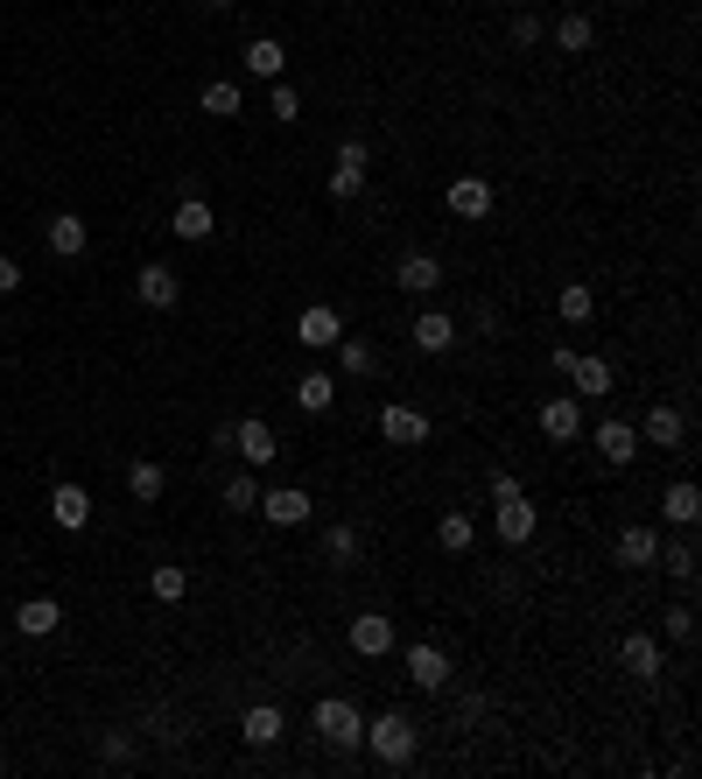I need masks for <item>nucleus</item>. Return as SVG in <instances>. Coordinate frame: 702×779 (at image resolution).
<instances>
[{
    "label": "nucleus",
    "mask_w": 702,
    "mask_h": 779,
    "mask_svg": "<svg viewBox=\"0 0 702 779\" xmlns=\"http://www.w3.org/2000/svg\"><path fill=\"white\" fill-rule=\"evenodd\" d=\"M379 435H387L393 450H414V443H429V422L414 408H379Z\"/></svg>",
    "instance_id": "nucleus-18"
},
{
    "label": "nucleus",
    "mask_w": 702,
    "mask_h": 779,
    "mask_svg": "<svg viewBox=\"0 0 702 779\" xmlns=\"http://www.w3.org/2000/svg\"><path fill=\"white\" fill-rule=\"evenodd\" d=\"M324 555H331L337 569H352V562H358V527H331V534H324Z\"/></svg>",
    "instance_id": "nucleus-37"
},
{
    "label": "nucleus",
    "mask_w": 702,
    "mask_h": 779,
    "mask_svg": "<svg viewBox=\"0 0 702 779\" xmlns=\"http://www.w3.org/2000/svg\"><path fill=\"white\" fill-rule=\"evenodd\" d=\"M148 591H155V604H183L190 597V576L176 562H155V576H148Z\"/></svg>",
    "instance_id": "nucleus-35"
},
{
    "label": "nucleus",
    "mask_w": 702,
    "mask_h": 779,
    "mask_svg": "<svg viewBox=\"0 0 702 779\" xmlns=\"http://www.w3.org/2000/svg\"><path fill=\"white\" fill-rule=\"evenodd\" d=\"M127 758H134V745H127V737L112 731V737H106V766H127Z\"/></svg>",
    "instance_id": "nucleus-44"
},
{
    "label": "nucleus",
    "mask_w": 702,
    "mask_h": 779,
    "mask_svg": "<svg viewBox=\"0 0 702 779\" xmlns=\"http://www.w3.org/2000/svg\"><path fill=\"white\" fill-rule=\"evenodd\" d=\"M414 351H429V358L457 351V316H443V310H422V316H414Z\"/></svg>",
    "instance_id": "nucleus-13"
},
{
    "label": "nucleus",
    "mask_w": 702,
    "mask_h": 779,
    "mask_svg": "<svg viewBox=\"0 0 702 779\" xmlns=\"http://www.w3.org/2000/svg\"><path fill=\"white\" fill-rule=\"evenodd\" d=\"M337 337H345V316H337L331 302H310V310L295 316V345H310V351H331Z\"/></svg>",
    "instance_id": "nucleus-4"
},
{
    "label": "nucleus",
    "mask_w": 702,
    "mask_h": 779,
    "mask_svg": "<svg viewBox=\"0 0 702 779\" xmlns=\"http://www.w3.org/2000/svg\"><path fill=\"white\" fill-rule=\"evenodd\" d=\"M239 64H246V78H268V85H274V78H281V64H289V50H281L274 35H253Z\"/></svg>",
    "instance_id": "nucleus-23"
},
{
    "label": "nucleus",
    "mask_w": 702,
    "mask_h": 779,
    "mask_svg": "<svg viewBox=\"0 0 702 779\" xmlns=\"http://www.w3.org/2000/svg\"><path fill=\"white\" fill-rule=\"evenodd\" d=\"M514 43H520V50L541 43V22H534V14H520V22H514Z\"/></svg>",
    "instance_id": "nucleus-42"
},
{
    "label": "nucleus",
    "mask_w": 702,
    "mask_h": 779,
    "mask_svg": "<svg viewBox=\"0 0 702 779\" xmlns=\"http://www.w3.org/2000/svg\"><path fill=\"white\" fill-rule=\"evenodd\" d=\"M197 106L212 112V120H233V112H239V85L233 78H212V85L197 91Z\"/></svg>",
    "instance_id": "nucleus-34"
},
{
    "label": "nucleus",
    "mask_w": 702,
    "mask_h": 779,
    "mask_svg": "<svg viewBox=\"0 0 702 779\" xmlns=\"http://www.w3.org/2000/svg\"><path fill=\"white\" fill-rule=\"evenodd\" d=\"M366 162H372V148H366V141H345V148H337V162H331V169H358V176H366Z\"/></svg>",
    "instance_id": "nucleus-40"
},
{
    "label": "nucleus",
    "mask_w": 702,
    "mask_h": 779,
    "mask_svg": "<svg viewBox=\"0 0 702 779\" xmlns=\"http://www.w3.org/2000/svg\"><path fill=\"white\" fill-rule=\"evenodd\" d=\"M555 310H562V323H591L597 316V289L591 281H569V289L555 295Z\"/></svg>",
    "instance_id": "nucleus-31"
},
{
    "label": "nucleus",
    "mask_w": 702,
    "mask_h": 779,
    "mask_svg": "<svg viewBox=\"0 0 702 779\" xmlns=\"http://www.w3.org/2000/svg\"><path fill=\"white\" fill-rule=\"evenodd\" d=\"M597 457L612 464V470H625V464L639 457V429L618 422V414H604V422H597Z\"/></svg>",
    "instance_id": "nucleus-9"
},
{
    "label": "nucleus",
    "mask_w": 702,
    "mask_h": 779,
    "mask_svg": "<svg viewBox=\"0 0 702 779\" xmlns=\"http://www.w3.org/2000/svg\"><path fill=\"white\" fill-rule=\"evenodd\" d=\"M639 443H654V450H681V443H689V414L668 408V401H654V408H647V422H639Z\"/></svg>",
    "instance_id": "nucleus-6"
},
{
    "label": "nucleus",
    "mask_w": 702,
    "mask_h": 779,
    "mask_svg": "<svg viewBox=\"0 0 702 779\" xmlns=\"http://www.w3.org/2000/svg\"><path fill=\"white\" fill-rule=\"evenodd\" d=\"M660 625H668V639H695V612H689V604H668Z\"/></svg>",
    "instance_id": "nucleus-39"
},
{
    "label": "nucleus",
    "mask_w": 702,
    "mask_h": 779,
    "mask_svg": "<svg viewBox=\"0 0 702 779\" xmlns=\"http://www.w3.org/2000/svg\"><path fill=\"white\" fill-rule=\"evenodd\" d=\"M310 724H316V737H324L331 751H358V737H366V716H358L345 695H324V702H316V716H310Z\"/></svg>",
    "instance_id": "nucleus-2"
},
{
    "label": "nucleus",
    "mask_w": 702,
    "mask_h": 779,
    "mask_svg": "<svg viewBox=\"0 0 702 779\" xmlns=\"http://www.w3.org/2000/svg\"><path fill=\"white\" fill-rule=\"evenodd\" d=\"M268 112H274V120H281V127H289V120H302V91H295V85H281V78H274V91H268Z\"/></svg>",
    "instance_id": "nucleus-38"
},
{
    "label": "nucleus",
    "mask_w": 702,
    "mask_h": 779,
    "mask_svg": "<svg viewBox=\"0 0 702 779\" xmlns=\"http://www.w3.org/2000/svg\"><path fill=\"white\" fill-rule=\"evenodd\" d=\"M358 745H366L379 766H414V745H422V731H414V716H408V710H379Z\"/></svg>",
    "instance_id": "nucleus-1"
},
{
    "label": "nucleus",
    "mask_w": 702,
    "mask_h": 779,
    "mask_svg": "<svg viewBox=\"0 0 702 779\" xmlns=\"http://www.w3.org/2000/svg\"><path fill=\"white\" fill-rule=\"evenodd\" d=\"M134 295H141V310H176L183 281H176V268H162V260H148V268L134 274Z\"/></svg>",
    "instance_id": "nucleus-8"
},
{
    "label": "nucleus",
    "mask_w": 702,
    "mask_h": 779,
    "mask_svg": "<svg viewBox=\"0 0 702 779\" xmlns=\"http://www.w3.org/2000/svg\"><path fill=\"white\" fill-rule=\"evenodd\" d=\"M331 401H337V379L331 372H302L295 379V408L302 414H331Z\"/></svg>",
    "instance_id": "nucleus-26"
},
{
    "label": "nucleus",
    "mask_w": 702,
    "mask_h": 779,
    "mask_svg": "<svg viewBox=\"0 0 702 779\" xmlns=\"http://www.w3.org/2000/svg\"><path fill=\"white\" fill-rule=\"evenodd\" d=\"M352 653H366V660H387V653H393V618H379V612L352 618Z\"/></svg>",
    "instance_id": "nucleus-17"
},
{
    "label": "nucleus",
    "mask_w": 702,
    "mask_h": 779,
    "mask_svg": "<svg viewBox=\"0 0 702 779\" xmlns=\"http://www.w3.org/2000/svg\"><path fill=\"white\" fill-rule=\"evenodd\" d=\"M541 435H548V443H576V435H583V401H576V393H548V401H541Z\"/></svg>",
    "instance_id": "nucleus-5"
},
{
    "label": "nucleus",
    "mask_w": 702,
    "mask_h": 779,
    "mask_svg": "<svg viewBox=\"0 0 702 779\" xmlns=\"http://www.w3.org/2000/svg\"><path fill=\"white\" fill-rule=\"evenodd\" d=\"M471 541H478V520H471L464 506H450L443 520H435V548H443V555H471Z\"/></svg>",
    "instance_id": "nucleus-22"
},
{
    "label": "nucleus",
    "mask_w": 702,
    "mask_h": 779,
    "mask_svg": "<svg viewBox=\"0 0 702 779\" xmlns=\"http://www.w3.org/2000/svg\"><path fill=\"white\" fill-rule=\"evenodd\" d=\"M218 506H225V512H253V506H260V485H253V470H233V478L218 485Z\"/></svg>",
    "instance_id": "nucleus-33"
},
{
    "label": "nucleus",
    "mask_w": 702,
    "mask_h": 779,
    "mask_svg": "<svg viewBox=\"0 0 702 779\" xmlns=\"http://www.w3.org/2000/svg\"><path fill=\"white\" fill-rule=\"evenodd\" d=\"M618 569H654V555H660V534L654 527H618Z\"/></svg>",
    "instance_id": "nucleus-20"
},
{
    "label": "nucleus",
    "mask_w": 702,
    "mask_h": 779,
    "mask_svg": "<svg viewBox=\"0 0 702 779\" xmlns=\"http://www.w3.org/2000/svg\"><path fill=\"white\" fill-rule=\"evenodd\" d=\"M212 8H218V14H225V8H239V0H212Z\"/></svg>",
    "instance_id": "nucleus-45"
},
{
    "label": "nucleus",
    "mask_w": 702,
    "mask_h": 779,
    "mask_svg": "<svg viewBox=\"0 0 702 779\" xmlns=\"http://www.w3.org/2000/svg\"><path fill=\"white\" fill-rule=\"evenodd\" d=\"M492 527H499V541H506V548H527V541H534V506H527V491H520V499H499Z\"/></svg>",
    "instance_id": "nucleus-14"
},
{
    "label": "nucleus",
    "mask_w": 702,
    "mask_h": 779,
    "mask_svg": "<svg viewBox=\"0 0 702 779\" xmlns=\"http://www.w3.org/2000/svg\"><path fill=\"white\" fill-rule=\"evenodd\" d=\"M281 731H289V716H281L274 702H253V710L239 716V737H246L253 751H274V745H281Z\"/></svg>",
    "instance_id": "nucleus-11"
},
{
    "label": "nucleus",
    "mask_w": 702,
    "mask_h": 779,
    "mask_svg": "<svg viewBox=\"0 0 702 779\" xmlns=\"http://www.w3.org/2000/svg\"><path fill=\"white\" fill-rule=\"evenodd\" d=\"M212 225H218V218H212V204H204L197 190H190V197L176 204V218H169V232H176V239H212Z\"/></svg>",
    "instance_id": "nucleus-25"
},
{
    "label": "nucleus",
    "mask_w": 702,
    "mask_h": 779,
    "mask_svg": "<svg viewBox=\"0 0 702 779\" xmlns=\"http://www.w3.org/2000/svg\"><path fill=\"white\" fill-rule=\"evenodd\" d=\"M50 520L64 527V534H78V527H91V491L85 485H50Z\"/></svg>",
    "instance_id": "nucleus-10"
},
{
    "label": "nucleus",
    "mask_w": 702,
    "mask_h": 779,
    "mask_svg": "<svg viewBox=\"0 0 702 779\" xmlns=\"http://www.w3.org/2000/svg\"><path fill=\"white\" fill-rule=\"evenodd\" d=\"M485 485H492V499H520V478H514V470H492Z\"/></svg>",
    "instance_id": "nucleus-41"
},
{
    "label": "nucleus",
    "mask_w": 702,
    "mask_h": 779,
    "mask_svg": "<svg viewBox=\"0 0 702 779\" xmlns=\"http://www.w3.org/2000/svg\"><path fill=\"white\" fill-rule=\"evenodd\" d=\"M0 772H8V758H0Z\"/></svg>",
    "instance_id": "nucleus-46"
},
{
    "label": "nucleus",
    "mask_w": 702,
    "mask_h": 779,
    "mask_svg": "<svg viewBox=\"0 0 702 779\" xmlns=\"http://www.w3.org/2000/svg\"><path fill=\"white\" fill-rule=\"evenodd\" d=\"M253 512H268L274 527H302V520L316 512V499H310L302 485H274V491H260V506H253Z\"/></svg>",
    "instance_id": "nucleus-7"
},
{
    "label": "nucleus",
    "mask_w": 702,
    "mask_h": 779,
    "mask_svg": "<svg viewBox=\"0 0 702 779\" xmlns=\"http://www.w3.org/2000/svg\"><path fill=\"white\" fill-rule=\"evenodd\" d=\"M591 43H597L591 14H562V22H555V50H562V56H583Z\"/></svg>",
    "instance_id": "nucleus-30"
},
{
    "label": "nucleus",
    "mask_w": 702,
    "mask_h": 779,
    "mask_svg": "<svg viewBox=\"0 0 702 779\" xmlns=\"http://www.w3.org/2000/svg\"><path fill=\"white\" fill-rule=\"evenodd\" d=\"M618 660H625V674H639V681H660V639H654V632H625Z\"/></svg>",
    "instance_id": "nucleus-21"
},
{
    "label": "nucleus",
    "mask_w": 702,
    "mask_h": 779,
    "mask_svg": "<svg viewBox=\"0 0 702 779\" xmlns=\"http://www.w3.org/2000/svg\"><path fill=\"white\" fill-rule=\"evenodd\" d=\"M660 569H668L674 583H695V541L689 534H674V541H660V555H654Z\"/></svg>",
    "instance_id": "nucleus-29"
},
{
    "label": "nucleus",
    "mask_w": 702,
    "mask_h": 779,
    "mask_svg": "<svg viewBox=\"0 0 702 779\" xmlns=\"http://www.w3.org/2000/svg\"><path fill=\"white\" fill-rule=\"evenodd\" d=\"M56 625H64V604H56V597H29V604H14V632H22V639H50Z\"/></svg>",
    "instance_id": "nucleus-15"
},
{
    "label": "nucleus",
    "mask_w": 702,
    "mask_h": 779,
    "mask_svg": "<svg viewBox=\"0 0 702 779\" xmlns=\"http://www.w3.org/2000/svg\"><path fill=\"white\" fill-rule=\"evenodd\" d=\"M393 281H401L408 295H435V289H443V260H435V253H408L401 268H393Z\"/></svg>",
    "instance_id": "nucleus-19"
},
{
    "label": "nucleus",
    "mask_w": 702,
    "mask_h": 779,
    "mask_svg": "<svg viewBox=\"0 0 702 779\" xmlns=\"http://www.w3.org/2000/svg\"><path fill=\"white\" fill-rule=\"evenodd\" d=\"M14 289H22V260L0 253V295H14Z\"/></svg>",
    "instance_id": "nucleus-43"
},
{
    "label": "nucleus",
    "mask_w": 702,
    "mask_h": 779,
    "mask_svg": "<svg viewBox=\"0 0 702 779\" xmlns=\"http://www.w3.org/2000/svg\"><path fill=\"white\" fill-rule=\"evenodd\" d=\"M660 512H668L674 527H695V520H702V491H695L689 478H674V485H668V499H660Z\"/></svg>",
    "instance_id": "nucleus-28"
},
{
    "label": "nucleus",
    "mask_w": 702,
    "mask_h": 779,
    "mask_svg": "<svg viewBox=\"0 0 702 779\" xmlns=\"http://www.w3.org/2000/svg\"><path fill=\"white\" fill-rule=\"evenodd\" d=\"M450 212L457 218H492V183L485 176H457L450 183Z\"/></svg>",
    "instance_id": "nucleus-24"
},
{
    "label": "nucleus",
    "mask_w": 702,
    "mask_h": 779,
    "mask_svg": "<svg viewBox=\"0 0 702 779\" xmlns=\"http://www.w3.org/2000/svg\"><path fill=\"white\" fill-rule=\"evenodd\" d=\"M233 450H239V464H246V470H260V464H274V457H281V435L260 422V414H246V422H233Z\"/></svg>",
    "instance_id": "nucleus-3"
},
{
    "label": "nucleus",
    "mask_w": 702,
    "mask_h": 779,
    "mask_svg": "<svg viewBox=\"0 0 702 779\" xmlns=\"http://www.w3.org/2000/svg\"><path fill=\"white\" fill-rule=\"evenodd\" d=\"M162 485H169V470H162L155 457H141L134 470H127V491H134L141 506H155V499H162Z\"/></svg>",
    "instance_id": "nucleus-32"
},
{
    "label": "nucleus",
    "mask_w": 702,
    "mask_h": 779,
    "mask_svg": "<svg viewBox=\"0 0 702 779\" xmlns=\"http://www.w3.org/2000/svg\"><path fill=\"white\" fill-rule=\"evenodd\" d=\"M43 239H50V253H56V260H78L85 246H91V232H85V218H78V212H56V218L43 225Z\"/></svg>",
    "instance_id": "nucleus-16"
},
{
    "label": "nucleus",
    "mask_w": 702,
    "mask_h": 779,
    "mask_svg": "<svg viewBox=\"0 0 702 779\" xmlns=\"http://www.w3.org/2000/svg\"><path fill=\"white\" fill-rule=\"evenodd\" d=\"M569 379H576V401H604V393H612V366H604V358H576Z\"/></svg>",
    "instance_id": "nucleus-27"
},
{
    "label": "nucleus",
    "mask_w": 702,
    "mask_h": 779,
    "mask_svg": "<svg viewBox=\"0 0 702 779\" xmlns=\"http://www.w3.org/2000/svg\"><path fill=\"white\" fill-rule=\"evenodd\" d=\"M408 681L435 695V689L450 681V653H443V646H429V639H414V646H408Z\"/></svg>",
    "instance_id": "nucleus-12"
},
{
    "label": "nucleus",
    "mask_w": 702,
    "mask_h": 779,
    "mask_svg": "<svg viewBox=\"0 0 702 779\" xmlns=\"http://www.w3.org/2000/svg\"><path fill=\"white\" fill-rule=\"evenodd\" d=\"M337 366H345V372H372L379 366V358H372V345H366V337H337Z\"/></svg>",
    "instance_id": "nucleus-36"
}]
</instances>
